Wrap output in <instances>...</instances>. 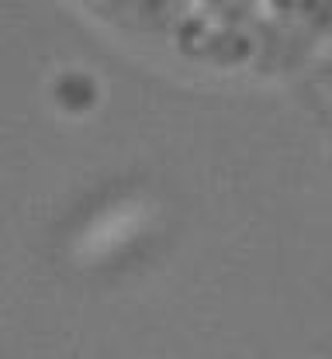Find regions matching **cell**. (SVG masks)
Returning a JSON list of instances; mask_svg holds the SVG:
<instances>
[{
    "mask_svg": "<svg viewBox=\"0 0 332 359\" xmlns=\"http://www.w3.org/2000/svg\"><path fill=\"white\" fill-rule=\"evenodd\" d=\"M107 21L218 66H281L332 21V0H91Z\"/></svg>",
    "mask_w": 332,
    "mask_h": 359,
    "instance_id": "6da1fadb",
    "label": "cell"
}]
</instances>
